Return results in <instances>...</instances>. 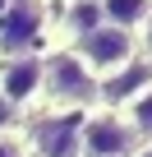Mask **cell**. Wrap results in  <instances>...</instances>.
<instances>
[{
	"mask_svg": "<svg viewBox=\"0 0 152 157\" xmlns=\"http://www.w3.org/2000/svg\"><path fill=\"white\" fill-rule=\"evenodd\" d=\"M28 152H37V157H83L79 152V125L60 120V116L37 120L32 134H28Z\"/></svg>",
	"mask_w": 152,
	"mask_h": 157,
	"instance_id": "5",
	"label": "cell"
},
{
	"mask_svg": "<svg viewBox=\"0 0 152 157\" xmlns=\"http://www.w3.org/2000/svg\"><path fill=\"white\" fill-rule=\"evenodd\" d=\"M102 14H106V23H115V28L138 37V28L152 14V0H102Z\"/></svg>",
	"mask_w": 152,
	"mask_h": 157,
	"instance_id": "8",
	"label": "cell"
},
{
	"mask_svg": "<svg viewBox=\"0 0 152 157\" xmlns=\"http://www.w3.org/2000/svg\"><path fill=\"white\" fill-rule=\"evenodd\" d=\"M134 134H143V139H152V83H143L138 93H129L124 102H120V111H115Z\"/></svg>",
	"mask_w": 152,
	"mask_h": 157,
	"instance_id": "7",
	"label": "cell"
},
{
	"mask_svg": "<svg viewBox=\"0 0 152 157\" xmlns=\"http://www.w3.org/2000/svg\"><path fill=\"white\" fill-rule=\"evenodd\" d=\"M0 157H32V152L19 134H0Z\"/></svg>",
	"mask_w": 152,
	"mask_h": 157,
	"instance_id": "10",
	"label": "cell"
},
{
	"mask_svg": "<svg viewBox=\"0 0 152 157\" xmlns=\"http://www.w3.org/2000/svg\"><path fill=\"white\" fill-rule=\"evenodd\" d=\"M129 157H152V143H138V148H134Z\"/></svg>",
	"mask_w": 152,
	"mask_h": 157,
	"instance_id": "13",
	"label": "cell"
},
{
	"mask_svg": "<svg viewBox=\"0 0 152 157\" xmlns=\"http://www.w3.org/2000/svg\"><path fill=\"white\" fill-rule=\"evenodd\" d=\"M138 33H143V46H138V51H147V56H152V14H147V23H143Z\"/></svg>",
	"mask_w": 152,
	"mask_h": 157,
	"instance_id": "12",
	"label": "cell"
},
{
	"mask_svg": "<svg viewBox=\"0 0 152 157\" xmlns=\"http://www.w3.org/2000/svg\"><path fill=\"white\" fill-rule=\"evenodd\" d=\"M97 78L79 65V56L74 51H51V56H42V93L65 111V106H83V102H92L97 97Z\"/></svg>",
	"mask_w": 152,
	"mask_h": 157,
	"instance_id": "2",
	"label": "cell"
},
{
	"mask_svg": "<svg viewBox=\"0 0 152 157\" xmlns=\"http://www.w3.org/2000/svg\"><path fill=\"white\" fill-rule=\"evenodd\" d=\"M79 152L83 157H129L134 152V129L115 111H92L79 125Z\"/></svg>",
	"mask_w": 152,
	"mask_h": 157,
	"instance_id": "3",
	"label": "cell"
},
{
	"mask_svg": "<svg viewBox=\"0 0 152 157\" xmlns=\"http://www.w3.org/2000/svg\"><path fill=\"white\" fill-rule=\"evenodd\" d=\"M0 97L14 111L28 106L32 97H42V56H9V65L0 69Z\"/></svg>",
	"mask_w": 152,
	"mask_h": 157,
	"instance_id": "4",
	"label": "cell"
},
{
	"mask_svg": "<svg viewBox=\"0 0 152 157\" xmlns=\"http://www.w3.org/2000/svg\"><path fill=\"white\" fill-rule=\"evenodd\" d=\"M14 120H19V111H14L5 97H0V134H14Z\"/></svg>",
	"mask_w": 152,
	"mask_h": 157,
	"instance_id": "11",
	"label": "cell"
},
{
	"mask_svg": "<svg viewBox=\"0 0 152 157\" xmlns=\"http://www.w3.org/2000/svg\"><path fill=\"white\" fill-rule=\"evenodd\" d=\"M69 51L79 56V65L97 78V83H106V78L124 74V69L143 56V51H138V37L124 33V28H115V23H102L97 33H88L83 42H74Z\"/></svg>",
	"mask_w": 152,
	"mask_h": 157,
	"instance_id": "1",
	"label": "cell"
},
{
	"mask_svg": "<svg viewBox=\"0 0 152 157\" xmlns=\"http://www.w3.org/2000/svg\"><path fill=\"white\" fill-rule=\"evenodd\" d=\"M37 23H42V19H32V10H14V14H9V23L0 28V46L14 51V56H23V51H19V42H28V37L37 33Z\"/></svg>",
	"mask_w": 152,
	"mask_h": 157,
	"instance_id": "9",
	"label": "cell"
},
{
	"mask_svg": "<svg viewBox=\"0 0 152 157\" xmlns=\"http://www.w3.org/2000/svg\"><path fill=\"white\" fill-rule=\"evenodd\" d=\"M106 23L102 0H65V19H60V42H83Z\"/></svg>",
	"mask_w": 152,
	"mask_h": 157,
	"instance_id": "6",
	"label": "cell"
}]
</instances>
